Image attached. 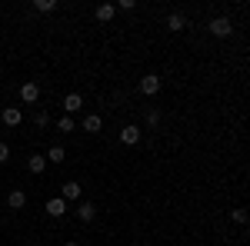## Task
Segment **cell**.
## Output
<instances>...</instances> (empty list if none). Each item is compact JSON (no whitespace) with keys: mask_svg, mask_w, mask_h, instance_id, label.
Instances as JSON below:
<instances>
[{"mask_svg":"<svg viewBox=\"0 0 250 246\" xmlns=\"http://www.w3.org/2000/svg\"><path fill=\"white\" fill-rule=\"evenodd\" d=\"M210 34H213V37H230V34H233L230 17H213L210 20Z\"/></svg>","mask_w":250,"mask_h":246,"instance_id":"obj_1","label":"cell"},{"mask_svg":"<svg viewBox=\"0 0 250 246\" xmlns=\"http://www.w3.org/2000/svg\"><path fill=\"white\" fill-rule=\"evenodd\" d=\"M140 94H147V96L160 94V76L157 74H144L140 76Z\"/></svg>","mask_w":250,"mask_h":246,"instance_id":"obj_2","label":"cell"},{"mask_svg":"<svg viewBox=\"0 0 250 246\" xmlns=\"http://www.w3.org/2000/svg\"><path fill=\"white\" fill-rule=\"evenodd\" d=\"M20 100H23V103H37V100H40V87L34 83V80L20 83Z\"/></svg>","mask_w":250,"mask_h":246,"instance_id":"obj_3","label":"cell"},{"mask_svg":"<svg viewBox=\"0 0 250 246\" xmlns=\"http://www.w3.org/2000/svg\"><path fill=\"white\" fill-rule=\"evenodd\" d=\"M7 207L10 209H23L27 207V193H23V189H10V193H7Z\"/></svg>","mask_w":250,"mask_h":246,"instance_id":"obj_4","label":"cell"},{"mask_svg":"<svg viewBox=\"0 0 250 246\" xmlns=\"http://www.w3.org/2000/svg\"><path fill=\"white\" fill-rule=\"evenodd\" d=\"M80 107H83L80 94H67V96H63V114H67V116H74V114L80 110Z\"/></svg>","mask_w":250,"mask_h":246,"instance_id":"obj_5","label":"cell"},{"mask_svg":"<svg viewBox=\"0 0 250 246\" xmlns=\"http://www.w3.org/2000/svg\"><path fill=\"white\" fill-rule=\"evenodd\" d=\"M0 120H3L7 127H17L20 120H23V114H20L17 107H3V110H0Z\"/></svg>","mask_w":250,"mask_h":246,"instance_id":"obj_6","label":"cell"},{"mask_svg":"<svg viewBox=\"0 0 250 246\" xmlns=\"http://www.w3.org/2000/svg\"><path fill=\"white\" fill-rule=\"evenodd\" d=\"M47 213H50V216H63V213H67V200H63V196H50V200H47Z\"/></svg>","mask_w":250,"mask_h":246,"instance_id":"obj_7","label":"cell"},{"mask_svg":"<svg viewBox=\"0 0 250 246\" xmlns=\"http://www.w3.org/2000/svg\"><path fill=\"white\" fill-rule=\"evenodd\" d=\"M120 143H127V147L140 143V127H124L120 130Z\"/></svg>","mask_w":250,"mask_h":246,"instance_id":"obj_8","label":"cell"},{"mask_svg":"<svg viewBox=\"0 0 250 246\" xmlns=\"http://www.w3.org/2000/svg\"><path fill=\"white\" fill-rule=\"evenodd\" d=\"M27 170H30V173H37V176H40V173L47 170V156H40V153L27 156Z\"/></svg>","mask_w":250,"mask_h":246,"instance_id":"obj_9","label":"cell"},{"mask_svg":"<svg viewBox=\"0 0 250 246\" xmlns=\"http://www.w3.org/2000/svg\"><path fill=\"white\" fill-rule=\"evenodd\" d=\"M60 196H63V200H77V203H80V183L67 180V183L60 187Z\"/></svg>","mask_w":250,"mask_h":246,"instance_id":"obj_10","label":"cell"},{"mask_svg":"<svg viewBox=\"0 0 250 246\" xmlns=\"http://www.w3.org/2000/svg\"><path fill=\"white\" fill-rule=\"evenodd\" d=\"M77 216H80V223H90V220L97 216V207L83 200V203H77Z\"/></svg>","mask_w":250,"mask_h":246,"instance_id":"obj_11","label":"cell"},{"mask_svg":"<svg viewBox=\"0 0 250 246\" xmlns=\"http://www.w3.org/2000/svg\"><path fill=\"white\" fill-rule=\"evenodd\" d=\"M94 14H97V20H100V23H110V20H114V14H117V7H114V3H100Z\"/></svg>","mask_w":250,"mask_h":246,"instance_id":"obj_12","label":"cell"},{"mask_svg":"<svg viewBox=\"0 0 250 246\" xmlns=\"http://www.w3.org/2000/svg\"><path fill=\"white\" fill-rule=\"evenodd\" d=\"M100 127H104V120L97 114H87L83 116V133H100Z\"/></svg>","mask_w":250,"mask_h":246,"instance_id":"obj_13","label":"cell"},{"mask_svg":"<svg viewBox=\"0 0 250 246\" xmlns=\"http://www.w3.org/2000/svg\"><path fill=\"white\" fill-rule=\"evenodd\" d=\"M167 30H170V34H180V30H184V14L173 10L170 17H167Z\"/></svg>","mask_w":250,"mask_h":246,"instance_id":"obj_14","label":"cell"},{"mask_svg":"<svg viewBox=\"0 0 250 246\" xmlns=\"http://www.w3.org/2000/svg\"><path fill=\"white\" fill-rule=\"evenodd\" d=\"M57 130H63V133H74V130H77V123H74V116H67V114H63V116L57 120Z\"/></svg>","mask_w":250,"mask_h":246,"instance_id":"obj_15","label":"cell"},{"mask_svg":"<svg viewBox=\"0 0 250 246\" xmlns=\"http://www.w3.org/2000/svg\"><path fill=\"white\" fill-rule=\"evenodd\" d=\"M34 7H37L40 14H54L57 10V0H34Z\"/></svg>","mask_w":250,"mask_h":246,"instance_id":"obj_16","label":"cell"},{"mask_svg":"<svg viewBox=\"0 0 250 246\" xmlns=\"http://www.w3.org/2000/svg\"><path fill=\"white\" fill-rule=\"evenodd\" d=\"M63 156H67L63 147H50V150H47V160H54V163H63Z\"/></svg>","mask_w":250,"mask_h":246,"instance_id":"obj_17","label":"cell"},{"mask_svg":"<svg viewBox=\"0 0 250 246\" xmlns=\"http://www.w3.org/2000/svg\"><path fill=\"white\" fill-rule=\"evenodd\" d=\"M230 220H233V223H247V220H250V209H240V207L230 209Z\"/></svg>","mask_w":250,"mask_h":246,"instance_id":"obj_18","label":"cell"},{"mask_svg":"<svg viewBox=\"0 0 250 246\" xmlns=\"http://www.w3.org/2000/svg\"><path fill=\"white\" fill-rule=\"evenodd\" d=\"M34 123H37V127H47V123H50V114H47V110H37V114H34Z\"/></svg>","mask_w":250,"mask_h":246,"instance_id":"obj_19","label":"cell"},{"mask_svg":"<svg viewBox=\"0 0 250 246\" xmlns=\"http://www.w3.org/2000/svg\"><path fill=\"white\" fill-rule=\"evenodd\" d=\"M147 123L157 127V123H160V110H147Z\"/></svg>","mask_w":250,"mask_h":246,"instance_id":"obj_20","label":"cell"},{"mask_svg":"<svg viewBox=\"0 0 250 246\" xmlns=\"http://www.w3.org/2000/svg\"><path fill=\"white\" fill-rule=\"evenodd\" d=\"M7 160H10V147H7V143H0V163H7Z\"/></svg>","mask_w":250,"mask_h":246,"instance_id":"obj_21","label":"cell"},{"mask_svg":"<svg viewBox=\"0 0 250 246\" xmlns=\"http://www.w3.org/2000/svg\"><path fill=\"white\" fill-rule=\"evenodd\" d=\"M63 246H80V243H77V240H70V243H63Z\"/></svg>","mask_w":250,"mask_h":246,"instance_id":"obj_22","label":"cell"}]
</instances>
